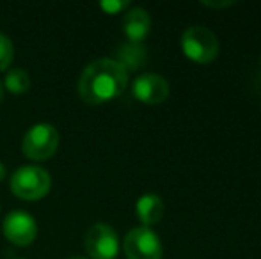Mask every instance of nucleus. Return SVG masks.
<instances>
[{
	"instance_id": "nucleus-1",
	"label": "nucleus",
	"mask_w": 261,
	"mask_h": 259,
	"mask_svg": "<svg viewBox=\"0 0 261 259\" xmlns=\"http://www.w3.org/2000/svg\"><path fill=\"white\" fill-rule=\"evenodd\" d=\"M128 87V71L114 59H98L84 68L79 78V94L87 105L116 100Z\"/></svg>"
},
{
	"instance_id": "nucleus-11",
	"label": "nucleus",
	"mask_w": 261,
	"mask_h": 259,
	"mask_svg": "<svg viewBox=\"0 0 261 259\" xmlns=\"http://www.w3.org/2000/svg\"><path fill=\"white\" fill-rule=\"evenodd\" d=\"M128 73L137 71L142 66L146 64V46L144 43H123V45L117 48L116 59Z\"/></svg>"
},
{
	"instance_id": "nucleus-14",
	"label": "nucleus",
	"mask_w": 261,
	"mask_h": 259,
	"mask_svg": "<svg viewBox=\"0 0 261 259\" xmlns=\"http://www.w3.org/2000/svg\"><path fill=\"white\" fill-rule=\"evenodd\" d=\"M100 7L107 14H119L130 7V2H126V0L124 2H121V0H105V2L100 4Z\"/></svg>"
},
{
	"instance_id": "nucleus-9",
	"label": "nucleus",
	"mask_w": 261,
	"mask_h": 259,
	"mask_svg": "<svg viewBox=\"0 0 261 259\" xmlns=\"http://www.w3.org/2000/svg\"><path fill=\"white\" fill-rule=\"evenodd\" d=\"M151 31V16L142 7H134L123 18V32L130 43H144Z\"/></svg>"
},
{
	"instance_id": "nucleus-6",
	"label": "nucleus",
	"mask_w": 261,
	"mask_h": 259,
	"mask_svg": "<svg viewBox=\"0 0 261 259\" xmlns=\"http://www.w3.org/2000/svg\"><path fill=\"white\" fill-rule=\"evenodd\" d=\"M84 249L91 259H116L119 254V236L112 225L98 222L87 231Z\"/></svg>"
},
{
	"instance_id": "nucleus-10",
	"label": "nucleus",
	"mask_w": 261,
	"mask_h": 259,
	"mask_svg": "<svg viewBox=\"0 0 261 259\" xmlns=\"http://www.w3.org/2000/svg\"><path fill=\"white\" fill-rule=\"evenodd\" d=\"M165 211V204L160 195L156 194H144L139 197L137 204H135V215L141 220L144 227L155 225L162 220Z\"/></svg>"
},
{
	"instance_id": "nucleus-17",
	"label": "nucleus",
	"mask_w": 261,
	"mask_h": 259,
	"mask_svg": "<svg viewBox=\"0 0 261 259\" xmlns=\"http://www.w3.org/2000/svg\"><path fill=\"white\" fill-rule=\"evenodd\" d=\"M2 101H4V85L0 82V105H2Z\"/></svg>"
},
{
	"instance_id": "nucleus-7",
	"label": "nucleus",
	"mask_w": 261,
	"mask_h": 259,
	"mask_svg": "<svg viewBox=\"0 0 261 259\" xmlns=\"http://www.w3.org/2000/svg\"><path fill=\"white\" fill-rule=\"evenodd\" d=\"M4 236L16 247H29L38 236V224L31 213L23 210H13L4 217Z\"/></svg>"
},
{
	"instance_id": "nucleus-2",
	"label": "nucleus",
	"mask_w": 261,
	"mask_h": 259,
	"mask_svg": "<svg viewBox=\"0 0 261 259\" xmlns=\"http://www.w3.org/2000/svg\"><path fill=\"white\" fill-rule=\"evenodd\" d=\"M11 192L21 200H39L52 188V178L38 165H23L16 169L9 181Z\"/></svg>"
},
{
	"instance_id": "nucleus-15",
	"label": "nucleus",
	"mask_w": 261,
	"mask_h": 259,
	"mask_svg": "<svg viewBox=\"0 0 261 259\" xmlns=\"http://www.w3.org/2000/svg\"><path fill=\"white\" fill-rule=\"evenodd\" d=\"M204 7H210V9H224V7H231L234 6V2H201Z\"/></svg>"
},
{
	"instance_id": "nucleus-16",
	"label": "nucleus",
	"mask_w": 261,
	"mask_h": 259,
	"mask_svg": "<svg viewBox=\"0 0 261 259\" xmlns=\"http://www.w3.org/2000/svg\"><path fill=\"white\" fill-rule=\"evenodd\" d=\"M4 178H6V165H4V163L0 162V181H2Z\"/></svg>"
},
{
	"instance_id": "nucleus-4",
	"label": "nucleus",
	"mask_w": 261,
	"mask_h": 259,
	"mask_svg": "<svg viewBox=\"0 0 261 259\" xmlns=\"http://www.w3.org/2000/svg\"><path fill=\"white\" fill-rule=\"evenodd\" d=\"M59 142H61V135L54 125L38 123L25 133L21 151L29 160L45 162L55 155V151L59 149Z\"/></svg>"
},
{
	"instance_id": "nucleus-18",
	"label": "nucleus",
	"mask_w": 261,
	"mask_h": 259,
	"mask_svg": "<svg viewBox=\"0 0 261 259\" xmlns=\"http://www.w3.org/2000/svg\"><path fill=\"white\" fill-rule=\"evenodd\" d=\"M68 259H87V257H82V256H73V257H68Z\"/></svg>"
},
{
	"instance_id": "nucleus-8",
	"label": "nucleus",
	"mask_w": 261,
	"mask_h": 259,
	"mask_svg": "<svg viewBox=\"0 0 261 259\" xmlns=\"http://www.w3.org/2000/svg\"><path fill=\"white\" fill-rule=\"evenodd\" d=\"M132 93L135 100L144 105H160L169 98L171 87L164 76L156 73H142L132 83Z\"/></svg>"
},
{
	"instance_id": "nucleus-12",
	"label": "nucleus",
	"mask_w": 261,
	"mask_h": 259,
	"mask_svg": "<svg viewBox=\"0 0 261 259\" xmlns=\"http://www.w3.org/2000/svg\"><path fill=\"white\" fill-rule=\"evenodd\" d=\"M4 87L13 94H23L31 89V76L23 68H14L6 73Z\"/></svg>"
},
{
	"instance_id": "nucleus-3",
	"label": "nucleus",
	"mask_w": 261,
	"mask_h": 259,
	"mask_svg": "<svg viewBox=\"0 0 261 259\" xmlns=\"http://www.w3.org/2000/svg\"><path fill=\"white\" fill-rule=\"evenodd\" d=\"M181 50L189 61L196 64H210L219 55V39L203 25L189 27L181 34Z\"/></svg>"
},
{
	"instance_id": "nucleus-13",
	"label": "nucleus",
	"mask_w": 261,
	"mask_h": 259,
	"mask_svg": "<svg viewBox=\"0 0 261 259\" xmlns=\"http://www.w3.org/2000/svg\"><path fill=\"white\" fill-rule=\"evenodd\" d=\"M14 59V45L6 34H0V71H6Z\"/></svg>"
},
{
	"instance_id": "nucleus-5",
	"label": "nucleus",
	"mask_w": 261,
	"mask_h": 259,
	"mask_svg": "<svg viewBox=\"0 0 261 259\" xmlns=\"http://www.w3.org/2000/svg\"><path fill=\"white\" fill-rule=\"evenodd\" d=\"M126 259H162L164 247L158 235L151 227H134L126 233L123 242Z\"/></svg>"
}]
</instances>
